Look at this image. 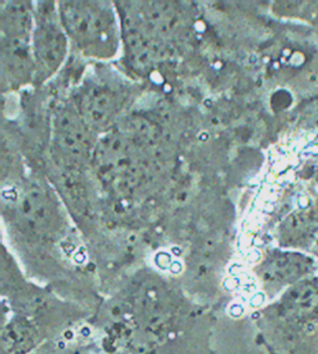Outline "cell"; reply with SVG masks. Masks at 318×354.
I'll return each instance as SVG.
<instances>
[{
	"label": "cell",
	"instance_id": "cell-1",
	"mask_svg": "<svg viewBox=\"0 0 318 354\" xmlns=\"http://www.w3.org/2000/svg\"><path fill=\"white\" fill-rule=\"evenodd\" d=\"M88 324L107 353L214 354L208 310L157 276L131 280L101 302Z\"/></svg>",
	"mask_w": 318,
	"mask_h": 354
},
{
	"label": "cell",
	"instance_id": "cell-2",
	"mask_svg": "<svg viewBox=\"0 0 318 354\" xmlns=\"http://www.w3.org/2000/svg\"><path fill=\"white\" fill-rule=\"evenodd\" d=\"M1 299L3 313L30 319L51 339L74 335L77 328L90 324L93 316L86 307L64 299L55 290L25 281L6 257L3 261Z\"/></svg>",
	"mask_w": 318,
	"mask_h": 354
},
{
	"label": "cell",
	"instance_id": "cell-3",
	"mask_svg": "<svg viewBox=\"0 0 318 354\" xmlns=\"http://www.w3.org/2000/svg\"><path fill=\"white\" fill-rule=\"evenodd\" d=\"M64 30L92 56H111L116 49L117 31L112 14L97 3L71 1L60 6Z\"/></svg>",
	"mask_w": 318,
	"mask_h": 354
},
{
	"label": "cell",
	"instance_id": "cell-4",
	"mask_svg": "<svg viewBox=\"0 0 318 354\" xmlns=\"http://www.w3.org/2000/svg\"><path fill=\"white\" fill-rule=\"evenodd\" d=\"M10 215L19 232L34 241L53 243L64 232V216L54 196L31 184L12 203Z\"/></svg>",
	"mask_w": 318,
	"mask_h": 354
},
{
	"label": "cell",
	"instance_id": "cell-5",
	"mask_svg": "<svg viewBox=\"0 0 318 354\" xmlns=\"http://www.w3.org/2000/svg\"><path fill=\"white\" fill-rule=\"evenodd\" d=\"M98 176L113 189H131L135 187L140 167L131 142L120 133L104 138L95 153Z\"/></svg>",
	"mask_w": 318,
	"mask_h": 354
},
{
	"label": "cell",
	"instance_id": "cell-6",
	"mask_svg": "<svg viewBox=\"0 0 318 354\" xmlns=\"http://www.w3.org/2000/svg\"><path fill=\"white\" fill-rule=\"evenodd\" d=\"M37 29L34 31L32 59L35 66L44 75L55 73L66 54V37L62 20L55 12H43L37 15Z\"/></svg>",
	"mask_w": 318,
	"mask_h": 354
},
{
	"label": "cell",
	"instance_id": "cell-7",
	"mask_svg": "<svg viewBox=\"0 0 318 354\" xmlns=\"http://www.w3.org/2000/svg\"><path fill=\"white\" fill-rule=\"evenodd\" d=\"M50 341L53 339L30 319L3 313L0 354H29Z\"/></svg>",
	"mask_w": 318,
	"mask_h": 354
},
{
	"label": "cell",
	"instance_id": "cell-8",
	"mask_svg": "<svg viewBox=\"0 0 318 354\" xmlns=\"http://www.w3.org/2000/svg\"><path fill=\"white\" fill-rule=\"evenodd\" d=\"M120 111V96L106 85L86 87L80 96L79 112L90 127L104 129Z\"/></svg>",
	"mask_w": 318,
	"mask_h": 354
},
{
	"label": "cell",
	"instance_id": "cell-9",
	"mask_svg": "<svg viewBox=\"0 0 318 354\" xmlns=\"http://www.w3.org/2000/svg\"><path fill=\"white\" fill-rule=\"evenodd\" d=\"M55 138L62 152L81 158L91 149L90 126L79 111L64 110L56 116Z\"/></svg>",
	"mask_w": 318,
	"mask_h": 354
},
{
	"label": "cell",
	"instance_id": "cell-10",
	"mask_svg": "<svg viewBox=\"0 0 318 354\" xmlns=\"http://www.w3.org/2000/svg\"><path fill=\"white\" fill-rule=\"evenodd\" d=\"M308 269L306 257L275 252L263 260L257 269L259 277L268 287L280 286L299 279Z\"/></svg>",
	"mask_w": 318,
	"mask_h": 354
},
{
	"label": "cell",
	"instance_id": "cell-11",
	"mask_svg": "<svg viewBox=\"0 0 318 354\" xmlns=\"http://www.w3.org/2000/svg\"><path fill=\"white\" fill-rule=\"evenodd\" d=\"M91 338V337H90ZM76 335L56 338L29 354H96L101 351L95 339Z\"/></svg>",
	"mask_w": 318,
	"mask_h": 354
},
{
	"label": "cell",
	"instance_id": "cell-12",
	"mask_svg": "<svg viewBox=\"0 0 318 354\" xmlns=\"http://www.w3.org/2000/svg\"><path fill=\"white\" fill-rule=\"evenodd\" d=\"M96 354H120V353H107V352H104V351H102V349H101V351H100V352H98V353H96Z\"/></svg>",
	"mask_w": 318,
	"mask_h": 354
}]
</instances>
